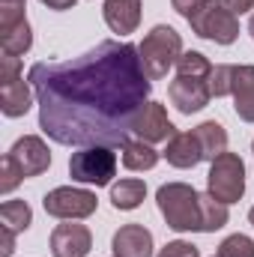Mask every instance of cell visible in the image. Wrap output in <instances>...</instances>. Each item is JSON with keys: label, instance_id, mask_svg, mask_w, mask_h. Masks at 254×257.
Returning <instances> with one entry per match:
<instances>
[{"label": "cell", "instance_id": "1", "mask_svg": "<svg viewBox=\"0 0 254 257\" xmlns=\"http://www.w3.org/2000/svg\"><path fill=\"white\" fill-rule=\"evenodd\" d=\"M27 81L39 102V128L51 141L78 150H123L153 90L138 45L111 39L63 63H33Z\"/></svg>", "mask_w": 254, "mask_h": 257}, {"label": "cell", "instance_id": "2", "mask_svg": "<svg viewBox=\"0 0 254 257\" xmlns=\"http://www.w3.org/2000/svg\"><path fill=\"white\" fill-rule=\"evenodd\" d=\"M156 203L162 218L177 233H200V192L189 183H165L156 192Z\"/></svg>", "mask_w": 254, "mask_h": 257}, {"label": "cell", "instance_id": "3", "mask_svg": "<svg viewBox=\"0 0 254 257\" xmlns=\"http://www.w3.org/2000/svg\"><path fill=\"white\" fill-rule=\"evenodd\" d=\"M141 54V66L147 72L150 81H162L168 75L171 66H177V60L183 57V39L174 27L168 24H156L138 45Z\"/></svg>", "mask_w": 254, "mask_h": 257}, {"label": "cell", "instance_id": "4", "mask_svg": "<svg viewBox=\"0 0 254 257\" xmlns=\"http://www.w3.org/2000/svg\"><path fill=\"white\" fill-rule=\"evenodd\" d=\"M206 192L227 206L242 200V194H245V162L239 159V153H221L209 162Z\"/></svg>", "mask_w": 254, "mask_h": 257}, {"label": "cell", "instance_id": "5", "mask_svg": "<svg viewBox=\"0 0 254 257\" xmlns=\"http://www.w3.org/2000/svg\"><path fill=\"white\" fill-rule=\"evenodd\" d=\"M69 177L81 186H111V180L117 177V156L111 153V147H81L69 159Z\"/></svg>", "mask_w": 254, "mask_h": 257}, {"label": "cell", "instance_id": "6", "mask_svg": "<svg viewBox=\"0 0 254 257\" xmlns=\"http://www.w3.org/2000/svg\"><path fill=\"white\" fill-rule=\"evenodd\" d=\"M189 24L200 39H209L215 45H233L239 36V15L224 9L218 0H206L197 12H191Z\"/></svg>", "mask_w": 254, "mask_h": 257}, {"label": "cell", "instance_id": "7", "mask_svg": "<svg viewBox=\"0 0 254 257\" xmlns=\"http://www.w3.org/2000/svg\"><path fill=\"white\" fill-rule=\"evenodd\" d=\"M42 206L48 215L54 218H63V221H81V218H90L99 206L96 194L87 192V189H75V186H57L42 197Z\"/></svg>", "mask_w": 254, "mask_h": 257}, {"label": "cell", "instance_id": "8", "mask_svg": "<svg viewBox=\"0 0 254 257\" xmlns=\"http://www.w3.org/2000/svg\"><path fill=\"white\" fill-rule=\"evenodd\" d=\"M132 135H138V141H147V144H168L177 135V128L168 120L165 105L150 99V102L141 105V111L132 123Z\"/></svg>", "mask_w": 254, "mask_h": 257}, {"label": "cell", "instance_id": "9", "mask_svg": "<svg viewBox=\"0 0 254 257\" xmlns=\"http://www.w3.org/2000/svg\"><path fill=\"white\" fill-rule=\"evenodd\" d=\"M168 99L171 105L180 111V114H197L209 105L212 93H209V84L200 81V78H183L177 75L171 84H168Z\"/></svg>", "mask_w": 254, "mask_h": 257}, {"label": "cell", "instance_id": "10", "mask_svg": "<svg viewBox=\"0 0 254 257\" xmlns=\"http://www.w3.org/2000/svg\"><path fill=\"white\" fill-rule=\"evenodd\" d=\"M9 156L18 162V168H21L24 180H27V177H39V174H45V171L51 168L48 144H45L39 135H24V138H18V141L12 144Z\"/></svg>", "mask_w": 254, "mask_h": 257}, {"label": "cell", "instance_id": "11", "mask_svg": "<svg viewBox=\"0 0 254 257\" xmlns=\"http://www.w3.org/2000/svg\"><path fill=\"white\" fill-rule=\"evenodd\" d=\"M93 248V233L87 224L66 221L51 230V254L54 257H87Z\"/></svg>", "mask_w": 254, "mask_h": 257}, {"label": "cell", "instance_id": "12", "mask_svg": "<svg viewBox=\"0 0 254 257\" xmlns=\"http://www.w3.org/2000/svg\"><path fill=\"white\" fill-rule=\"evenodd\" d=\"M114 257H153V233L144 224H123L111 239Z\"/></svg>", "mask_w": 254, "mask_h": 257}, {"label": "cell", "instance_id": "13", "mask_svg": "<svg viewBox=\"0 0 254 257\" xmlns=\"http://www.w3.org/2000/svg\"><path fill=\"white\" fill-rule=\"evenodd\" d=\"M162 156L168 159V165H174V168H180V171L194 168V165L203 162V150H200V141H197L194 132H177V135L168 141V147L162 150Z\"/></svg>", "mask_w": 254, "mask_h": 257}, {"label": "cell", "instance_id": "14", "mask_svg": "<svg viewBox=\"0 0 254 257\" xmlns=\"http://www.w3.org/2000/svg\"><path fill=\"white\" fill-rule=\"evenodd\" d=\"M230 96H233L236 117L242 123H254V66L251 63H242V66L233 69Z\"/></svg>", "mask_w": 254, "mask_h": 257}, {"label": "cell", "instance_id": "15", "mask_svg": "<svg viewBox=\"0 0 254 257\" xmlns=\"http://www.w3.org/2000/svg\"><path fill=\"white\" fill-rule=\"evenodd\" d=\"M33 105V84L21 75L0 84V111L6 117H24Z\"/></svg>", "mask_w": 254, "mask_h": 257}, {"label": "cell", "instance_id": "16", "mask_svg": "<svg viewBox=\"0 0 254 257\" xmlns=\"http://www.w3.org/2000/svg\"><path fill=\"white\" fill-rule=\"evenodd\" d=\"M102 15H105V24L114 33L129 36L141 24V0H105Z\"/></svg>", "mask_w": 254, "mask_h": 257}, {"label": "cell", "instance_id": "17", "mask_svg": "<svg viewBox=\"0 0 254 257\" xmlns=\"http://www.w3.org/2000/svg\"><path fill=\"white\" fill-rule=\"evenodd\" d=\"M191 132H194V135H197V141H200L203 162H212L215 156L227 153V132H224V126H221V123H215V120H206V123L194 126Z\"/></svg>", "mask_w": 254, "mask_h": 257}, {"label": "cell", "instance_id": "18", "mask_svg": "<svg viewBox=\"0 0 254 257\" xmlns=\"http://www.w3.org/2000/svg\"><path fill=\"white\" fill-rule=\"evenodd\" d=\"M144 197H147V183L144 180H135V177H129V180H120V183H111V203H114V209H138L141 203H144Z\"/></svg>", "mask_w": 254, "mask_h": 257}, {"label": "cell", "instance_id": "19", "mask_svg": "<svg viewBox=\"0 0 254 257\" xmlns=\"http://www.w3.org/2000/svg\"><path fill=\"white\" fill-rule=\"evenodd\" d=\"M0 224L12 233H24L33 224V209L27 200H3L0 203Z\"/></svg>", "mask_w": 254, "mask_h": 257}, {"label": "cell", "instance_id": "20", "mask_svg": "<svg viewBox=\"0 0 254 257\" xmlns=\"http://www.w3.org/2000/svg\"><path fill=\"white\" fill-rule=\"evenodd\" d=\"M159 165V153L147 141H129L123 147V168L126 171H153Z\"/></svg>", "mask_w": 254, "mask_h": 257}, {"label": "cell", "instance_id": "21", "mask_svg": "<svg viewBox=\"0 0 254 257\" xmlns=\"http://www.w3.org/2000/svg\"><path fill=\"white\" fill-rule=\"evenodd\" d=\"M230 212H227V203L215 200L212 194H200V233H215L227 224Z\"/></svg>", "mask_w": 254, "mask_h": 257}, {"label": "cell", "instance_id": "22", "mask_svg": "<svg viewBox=\"0 0 254 257\" xmlns=\"http://www.w3.org/2000/svg\"><path fill=\"white\" fill-rule=\"evenodd\" d=\"M0 45H3V54H12V57H24L33 45V33H30V21H21L9 30H0Z\"/></svg>", "mask_w": 254, "mask_h": 257}, {"label": "cell", "instance_id": "23", "mask_svg": "<svg viewBox=\"0 0 254 257\" xmlns=\"http://www.w3.org/2000/svg\"><path fill=\"white\" fill-rule=\"evenodd\" d=\"M209 72H212V63L200 51H183V57L177 60V75H183V78H200V81H206Z\"/></svg>", "mask_w": 254, "mask_h": 257}, {"label": "cell", "instance_id": "24", "mask_svg": "<svg viewBox=\"0 0 254 257\" xmlns=\"http://www.w3.org/2000/svg\"><path fill=\"white\" fill-rule=\"evenodd\" d=\"M233 63H221V66H212V72H209V78H206V84H209V93L215 96V99H221V96H230V87H233Z\"/></svg>", "mask_w": 254, "mask_h": 257}, {"label": "cell", "instance_id": "25", "mask_svg": "<svg viewBox=\"0 0 254 257\" xmlns=\"http://www.w3.org/2000/svg\"><path fill=\"white\" fill-rule=\"evenodd\" d=\"M218 257H254V239L245 233H230L227 239H221L218 245Z\"/></svg>", "mask_w": 254, "mask_h": 257}, {"label": "cell", "instance_id": "26", "mask_svg": "<svg viewBox=\"0 0 254 257\" xmlns=\"http://www.w3.org/2000/svg\"><path fill=\"white\" fill-rule=\"evenodd\" d=\"M24 9H27V0H0V30H9V27L27 21Z\"/></svg>", "mask_w": 254, "mask_h": 257}, {"label": "cell", "instance_id": "27", "mask_svg": "<svg viewBox=\"0 0 254 257\" xmlns=\"http://www.w3.org/2000/svg\"><path fill=\"white\" fill-rule=\"evenodd\" d=\"M21 180H24V174H21L18 162L6 153V156H3V162H0V194L15 192V186H18Z\"/></svg>", "mask_w": 254, "mask_h": 257}, {"label": "cell", "instance_id": "28", "mask_svg": "<svg viewBox=\"0 0 254 257\" xmlns=\"http://www.w3.org/2000/svg\"><path fill=\"white\" fill-rule=\"evenodd\" d=\"M156 257H200V251H197V245H191L186 239H174V242H168Z\"/></svg>", "mask_w": 254, "mask_h": 257}, {"label": "cell", "instance_id": "29", "mask_svg": "<svg viewBox=\"0 0 254 257\" xmlns=\"http://www.w3.org/2000/svg\"><path fill=\"white\" fill-rule=\"evenodd\" d=\"M21 75V57H12V54H3L0 57V84L3 81H12Z\"/></svg>", "mask_w": 254, "mask_h": 257}, {"label": "cell", "instance_id": "30", "mask_svg": "<svg viewBox=\"0 0 254 257\" xmlns=\"http://www.w3.org/2000/svg\"><path fill=\"white\" fill-rule=\"evenodd\" d=\"M203 3H206V0H171V6H174V9H177L183 18H186V21L191 18V12H197Z\"/></svg>", "mask_w": 254, "mask_h": 257}, {"label": "cell", "instance_id": "31", "mask_svg": "<svg viewBox=\"0 0 254 257\" xmlns=\"http://www.w3.org/2000/svg\"><path fill=\"white\" fill-rule=\"evenodd\" d=\"M224 9H230L233 15H245V12H251L254 9V0H218Z\"/></svg>", "mask_w": 254, "mask_h": 257}, {"label": "cell", "instance_id": "32", "mask_svg": "<svg viewBox=\"0 0 254 257\" xmlns=\"http://www.w3.org/2000/svg\"><path fill=\"white\" fill-rule=\"evenodd\" d=\"M0 239H3V251H0V257H12L15 254V233L6 230V227H0Z\"/></svg>", "mask_w": 254, "mask_h": 257}, {"label": "cell", "instance_id": "33", "mask_svg": "<svg viewBox=\"0 0 254 257\" xmlns=\"http://www.w3.org/2000/svg\"><path fill=\"white\" fill-rule=\"evenodd\" d=\"M42 6H48V9H57V12H63V9H72L78 0H39Z\"/></svg>", "mask_w": 254, "mask_h": 257}, {"label": "cell", "instance_id": "34", "mask_svg": "<svg viewBox=\"0 0 254 257\" xmlns=\"http://www.w3.org/2000/svg\"><path fill=\"white\" fill-rule=\"evenodd\" d=\"M248 33H251V39H254V15L248 18Z\"/></svg>", "mask_w": 254, "mask_h": 257}, {"label": "cell", "instance_id": "35", "mask_svg": "<svg viewBox=\"0 0 254 257\" xmlns=\"http://www.w3.org/2000/svg\"><path fill=\"white\" fill-rule=\"evenodd\" d=\"M248 221H251V224H254V206H251V209H248Z\"/></svg>", "mask_w": 254, "mask_h": 257}, {"label": "cell", "instance_id": "36", "mask_svg": "<svg viewBox=\"0 0 254 257\" xmlns=\"http://www.w3.org/2000/svg\"><path fill=\"white\" fill-rule=\"evenodd\" d=\"M251 153H254V144H251Z\"/></svg>", "mask_w": 254, "mask_h": 257}, {"label": "cell", "instance_id": "37", "mask_svg": "<svg viewBox=\"0 0 254 257\" xmlns=\"http://www.w3.org/2000/svg\"><path fill=\"white\" fill-rule=\"evenodd\" d=\"M212 257H218V254H212Z\"/></svg>", "mask_w": 254, "mask_h": 257}]
</instances>
